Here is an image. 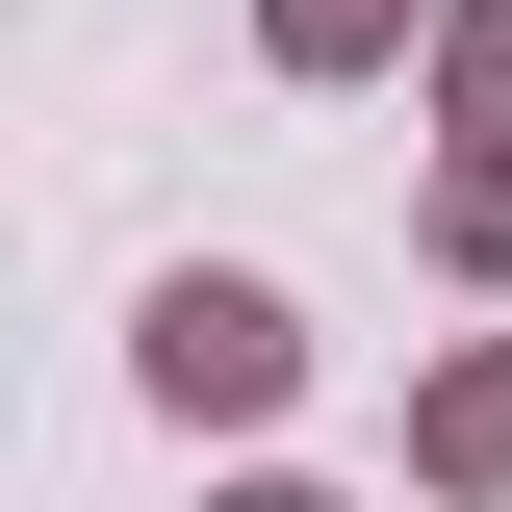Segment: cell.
<instances>
[{
    "instance_id": "6da1fadb",
    "label": "cell",
    "mask_w": 512,
    "mask_h": 512,
    "mask_svg": "<svg viewBox=\"0 0 512 512\" xmlns=\"http://www.w3.org/2000/svg\"><path fill=\"white\" fill-rule=\"evenodd\" d=\"M154 384H180V410H256V384H282V308H256V282H154Z\"/></svg>"
},
{
    "instance_id": "7a4b0ae2",
    "label": "cell",
    "mask_w": 512,
    "mask_h": 512,
    "mask_svg": "<svg viewBox=\"0 0 512 512\" xmlns=\"http://www.w3.org/2000/svg\"><path fill=\"white\" fill-rule=\"evenodd\" d=\"M436 461H512V359H487V384H461V410H436Z\"/></svg>"
},
{
    "instance_id": "3957f363",
    "label": "cell",
    "mask_w": 512,
    "mask_h": 512,
    "mask_svg": "<svg viewBox=\"0 0 512 512\" xmlns=\"http://www.w3.org/2000/svg\"><path fill=\"white\" fill-rule=\"evenodd\" d=\"M282 52H384V0H282Z\"/></svg>"
}]
</instances>
